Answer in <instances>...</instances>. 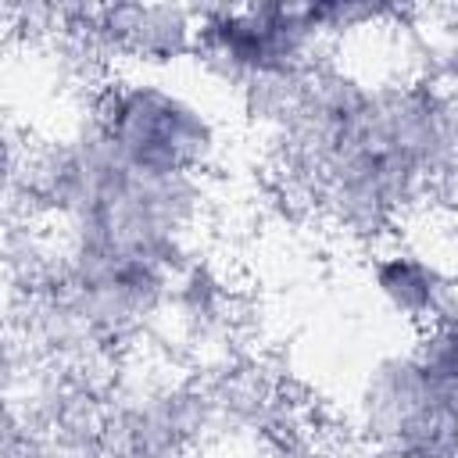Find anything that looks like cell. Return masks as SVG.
Instances as JSON below:
<instances>
[{"label": "cell", "instance_id": "5b68a950", "mask_svg": "<svg viewBox=\"0 0 458 458\" xmlns=\"http://www.w3.org/2000/svg\"><path fill=\"white\" fill-rule=\"evenodd\" d=\"M86 32L122 54L125 68H175L197 50V7L118 4L86 11Z\"/></svg>", "mask_w": 458, "mask_h": 458}, {"label": "cell", "instance_id": "6da1fadb", "mask_svg": "<svg viewBox=\"0 0 458 458\" xmlns=\"http://www.w3.org/2000/svg\"><path fill=\"white\" fill-rule=\"evenodd\" d=\"M340 225L383 233L458 172V97L437 82H361L315 64L265 118Z\"/></svg>", "mask_w": 458, "mask_h": 458}, {"label": "cell", "instance_id": "8992f818", "mask_svg": "<svg viewBox=\"0 0 458 458\" xmlns=\"http://www.w3.org/2000/svg\"><path fill=\"white\" fill-rule=\"evenodd\" d=\"M365 276L376 301L415 333L458 311V279L415 243H386L369 258Z\"/></svg>", "mask_w": 458, "mask_h": 458}, {"label": "cell", "instance_id": "277c9868", "mask_svg": "<svg viewBox=\"0 0 458 458\" xmlns=\"http://www.w3.org/2000/svg\"><path fill=\"white\" fill-rule=\"evenodd\" d=\"M354 408L376 458H458V386L429 372L415 347L379 358Z\"/></svg>", "mask_w": 458, "mask_h": 458}, {"label": "cell", "instance_id": "52a82bcc", "mask_svg": "<svg viewBox=\"0 0 458 458\" xmlns=\"http://www.w3.org/2000/svg\"><path fill=\"white\" fill-rule=\"evenodd\" d=\"M411 347L429 365V372H437L444 383L458 386V311H451L440 322H433L429 329L415 333Z\"/></svg>", "mask_w": 458, "mask_h": 458}, {"label": "cell", "instance_id": "7a4b0ae2", "mask_svg": "<svg viewBox=\"0 0 458 458\" xmlns=\"http://www.w3.org/2000/svg\"><path fill=\"white\" fill-rule=\"evenodd\" d=\"M86 118L114 157L161 179H204L225 150L215 104L168 68H118L93 93Z\"/></svg>", "mask_w": 458, "mask_h": 458}, {"label": "cell", "instance_id": "3957f363", "mask_svg": "<svg viewBox=\"0 0 458 458\" xmlns=\"http://www.w3.org/2000/svg\"><path fill=\"white\" fill-rule=\"evenodd\" d=\"M329 29L322 4H229L197 7V50L204 79L233 89L250 118H268L318 64Z\"/></svg>", "mask_w": 458, "mask_h": 458}]
</instances>
